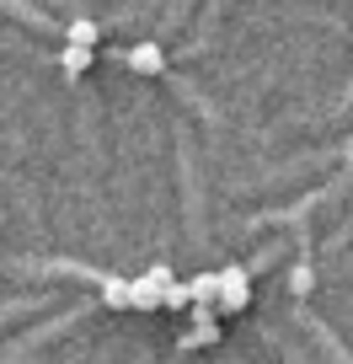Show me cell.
Listing matches in <instances>:
<instances>
[{
    "mask_svg": "<svg viewBox=\"0 0 353 364\" xmlns=\"http://www.w3.org/2000/svg\"><path fill=\"white\" fill-rule=\"evenodd\" d=\"M102 306H113V311L134 306V279H102Z\"/></svg>",
    "mask_w": 353,
    "mask_h": 364,
    "instance_id": "4",
    "label": "cell"
},
{
    "mask_svg": "<svg viewBox=\"0 0 353 364\" xmlns=\"http://www.w3.org/2000/svg\"><path fill=\"white\" fill-rule=\"evenodd\" d=\"M166 289H171V273H166V268L139 273V279H134V311H156V306H166Z\"/></svg>",
    "mask_w": 353,
    "mask_h": 364,
    "instance_id": "2",
    "label": "cell"
},
{
    "mask_svg": "<svg viewBox=\"0 0 353 364\" xmlns=\"http://www.w3.org/2000/svg\"><path fill=\"white\" fill-rule=\"evenodd\" d=\"M59 70H65V75H86V70H92V48L65 43V54H59Z\"/></svg>",
    "mask_w": 353,
    "mask_h": 364,
    "instance_id": "5",
    "label": "cell"
},
{
    "mask_svg": "<svg viewBox=\"0 0 353 364\" xmlns=\"http://www.w3.org/2000/svg\"><path fill=\"white\" fill-rule=\"evenodd\" d=\"M193 306H219V273H198L193 279Z\"/></svg>",
    "mask_w": 353,
    "mask_h": 364,
    "instance_id": "6",
    "label": "cell"
},
{
    "mask_svg": "<svg viewBox=\"0 0 353 364\" xmlns=\"http://www.w3.org/2000/svg\"><path fill=\"white\" fill-rule=\"evenodd\" d=\"M129 70H134V75H161V70H166L161 43H134L129 48Z\"/></svg>",
    "mask_w": 353,
    "mask_h": 364,
    "instance_id": "3",
    "label": "cell"
},
{
    "mask_svg": "<svg viewBox=\"0 0 353 364\" xmlns=\"http://www.w3.org/2000/svg\"><path fill=\"white\" fill-rule=\"evenodd\" d=\"M166 306H171V311L193 306V284H177V279H171V289H166Z\"/></svg>",
    "mask_w": 353,
    "mask_h": 364,
    "instance_id": "8",
    "label": "cell"
},
{
    "mask_svg": "<svg viewBox=\"0 0 353 364\" xmlns=\"http://www.w3.org/2000/svg\"><path fill=\"white\" fill-rule=\"evenodd\" d=\"M97 38H102V27H97V22H86V16L70 22V43H75V48H97Z\"/></svg>",
    "mask_w": 353,
    "mask_h": 364,
    "instance_id": "7",
    "label": "cell"
},
{
    "mask_svg": "<svg viewBox=\"0 0 353 364\" xmlns=\"http://www.w3.org/2000/svg\"><path fill=\"white\" fill-rule=\"evenodd\" d=\"M251 306V279H246V268H225L219 273V311H225V316H236V311H246Z\"/></svg>",
    "mask_w": 353,
    "mask_h": 364,
    "instance_id": "1",
    "label": "cell"
},
{
    "mask_svg": "<svg viewBox=\"0 0 353 364\" xmlns=\"http://www.w3.org/2000/svg\"><path fill=\"white\" fill-rule=\"evenodd\" d=\"M289 284H295V295H310V284H316V273H310V262H300V268L289 273Z\"/></svg>",
    "mask_w": 353,
    "mask_h": 364,
    "instance_id": "9",
    "label": "cell"
}]
</instances>
